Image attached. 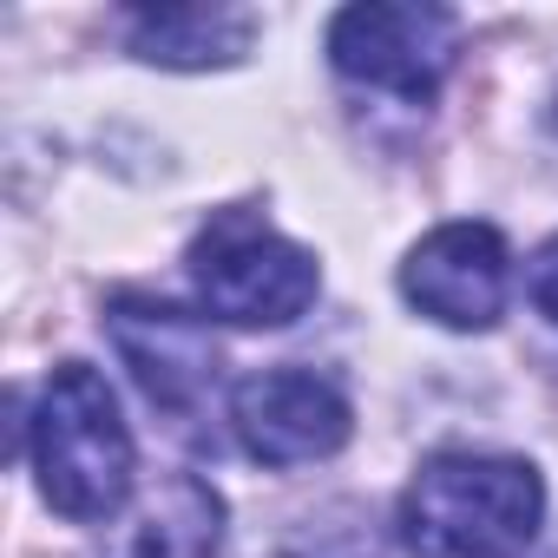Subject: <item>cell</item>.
Masks as SVG:
<instances>
[{
  "mask_svg": "<svg viewBox=\"0 0 558 558\" xmlns=\"http://www.w3.org/2000/svg\"><path fill=\"white\" fill-rule=\"evenodd\" d=\"M545 486L512 453H434L401 493L414 558H519L538 538Z\"/></svg>",
  "mask_w": 558,
  "mask_h": 558,
  "instance_id": "cell-1",
  "label": "cell"
},
{
  "mask_svg": "<svg viewBox=\"0 0 558 558\" xmlns=\"http://www.w3.org/2000/svg\"><path fill=\"white\" fill-rule=\"evenodd\" d=\"M34 473L60 519H112L132 493V434L99 368L60 362L34 401Z\"/></svg>",
  "mask_w": 558,
  "mask_h": 558,
  "instance_id": "cell-2",
  "label": "cell"
},
{
  "mask_svg": "<svg viewBox=\"0 0 558 558\" xmlns=\"http://www.w3.org/2000/svg\"><path fill=\"white\" fill-rule=\"evenodd\" d=\"M191 283L197 303L217 323L236 329H283L296 323L316 290H323V269L303 243L276 236L263 217L250 210H223L197 243H191Z\"/></svg>",
  "mask_w": 558,
  "mask_h": 558,
  "instance_id": "cell-3",
  "label": "cell"
},
{
  "mask_svg": "<svg viewBox=\"0 0 558 558\" xmlns=\"http://www.w3.org/2000/svg\"><path fill=\"white\" fill-rule=\"evenodd\" d=\"M460 53V21L447 8H395V0H368V8H342L329 21V60L336 73L381 86L395 99H434L447 66Z\"/></svg>",
  "mask_w": 558,
  "mask_h": 558,
  "instance_id": "cell-4",
  "label": "cell"
},
{
  "mask_svg": "<svg viewBox=\"0 0 558 558\" xmlns=\"http://www.w3.org/2000/svg\"><path fill=\"white\" fill-rule=\"evenodd\" d=\"M230 421L250 460L263 466H310L349 447L355 414L342 401L336 381L310 375V368H263L250 381H236L230 395Z\"/></svg>",
  "mask_w": 558,
  "mask_h": 558,
  "instance_id": "cell-5",
  "label": "cell"
},
{
  "mask_svg": "<svg viewBox=\"0 0 558 558\" xmlns=\"http://www.w3.org/2000/svg\"><path fill=\"white\" fill-rule=\"evenodd\" d=\"M401 296L440 329H493L512 296V256L493 223H440L401 263Z\"/></svg>",
  "mask_w": 558,
  "mask_h": 558,
  "instance_id": "cell-6",
  "label": "cell"
},
{
  "mask_svg": "<svg viewBox=\"0 0 558 558\" xmlns=\"http://www.w3.org/2000/svg\"><path fill=\"white\" fill-rule=\"evenodd\" d=\"M106 336L119 349V362L132 368V381L145 388L151 408L165 414H197L217 388V342L197 316L171 310V303H151V296H119L106 310Z\"/></svg>",
  "mask_w": 558,
  "mask_h": 558,
  "instance_id": "cell-7",
  "label": "cell"
},
{
  "mask_svg": "<svg viewBox=\"0 0 558 558\" xmlns=\"http://www.w3.org/2000/svg\"><path fill=\"white\" fill-rule=\"evenodd\" d=\"M223 545V499L210 480L178 473L158 493H145V506L112 532L106 558H210Z\"/></svg>",
  "mask_w": 558,
  "mask_h": 558,
  "instance_id": "cell-8",
  "label": "cell"
},
{
  "mask_svg": "<svg viewBox=\"0 0 558 558\" xmlns=\"http://www.w3.org/2000/svg\"><path fill=\"white\" fill-rule=\"evenodd\" d=\"M125 34L138 60L204 73V66H236L256 40V21L243 8H138Z\"/></svg>",
  "mask_w": 558,
  "mask_h": 558,
  "instance_id": "cell-9",
  "label": "cell"
},
{
  "mask_svg": "<svg viewBox=\"0 0 558 558\" xmlns=\"http://www.w3.org/2000/svg\"><path fill=\"white\" fill-rule=\"evenodd\" d=\"M525 296H532V310L558 329V236H545L538 256L525 263Z\"/></svg>",
  "mask_w": 558,
  "mask_h": 558,
  "instance_id": "cell-10",
  "label": "cell"
}]
</instances>
